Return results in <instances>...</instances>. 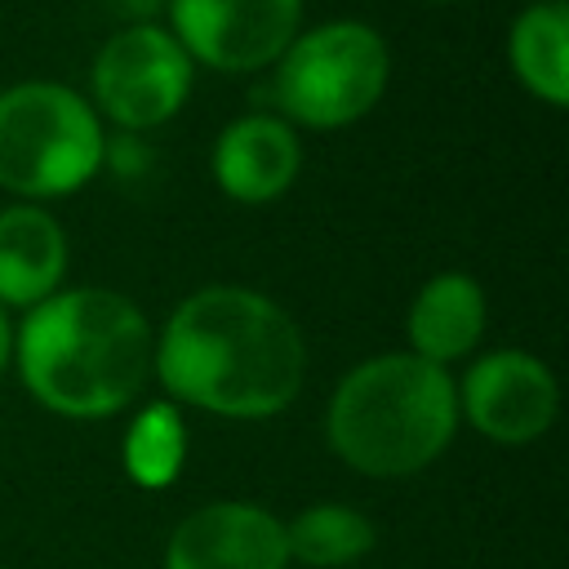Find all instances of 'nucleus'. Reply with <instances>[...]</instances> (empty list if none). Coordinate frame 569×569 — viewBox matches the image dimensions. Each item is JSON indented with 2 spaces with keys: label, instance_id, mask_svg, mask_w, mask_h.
<instances>
[{
  "label": "nucleus",
  "instance_id": "obj_1",
  "mask_svg": "<svg viewBox=\"0 0 569 569\" xmlns=\"http://www.w3.org/2000/svg\"><path fill=\"white\" fill-rule=\"evenodd\" d=\"M156 369L187 405L222 418H271L302 387V338L271 298L213 284L169 316Z\"/></svg>",
  "mask_w": 569,
  "mask_h": 569
},
{
  "label": "nucleus",
  "instance_id": "obj_2",
  "mask_svg": "<svg viewBox=\"0 0 569 569\" xmlns=\"http://www.w3.org/2000/svg\"><path fill=\"white\" fill-rule=\"evenodd\" d=\"M18 365L44 409L67 418H107L142 391L151 329L120 293H49L22 325Z\"/></svg>",
  "mask_w": 569,
  "mask_h": 569
},
{
  "label": "nucleus",
  "instance_id": "obj_3",
  "mask_svg": "<svg viewBox=\"0 0 569 569\" xmlns=\"http://www.w3.org/2000/svg\"><path fill=\"white\" fill-rule=\"evenodd\" d=\"M458 387L422 356H378L342 378L329 405V440L365 476H409L453 436Z\"/></svg>",
  "mask_w": 569,
  "mask_h": 569
},
{
  "label": "nucleus",
  "instance_id": "obj_4",
  "mask_svg": "<svg viewBox=\"0 0 569 569\" xmlns=\"http://www.w3.org/2000/svg\"><path fill=\"white\" fill-rule=\"evenodd\" d=\"M102 164V129L84 98L27 80L0 93V187L18 196H67Z\"/></svg>",
  "mask_w": 569,
  "mask_h": 569
},
{
  "label": "nucleus",
  "instance_id": "obj_5",
  "mask_svg": "<svg viewBox=\"0 0 569 569\" xmlns=\"http://www.w3.org/2000/svg\"><path fill=\"white\" fill-rule=\"evenodd\" d=\"M387 44L365 22H325L284 49L276 98L280 107L311 124L338 129L360 120L387 84Z\"/></svg>",
  "mask_w": 569,
  "mask_h": 569
},
{
  "label": "nucleus",
  "instance_id": "obj_6",
  "mask_svg": "<svg viewBox=\"0 0 569 569\" xmlns=\"http://www.w3.org/2000/svg\"><path fill=\"white\" fill-rule=\"evenodd\" d=\"M93 89L116 124L151 129L182 107L191 89V58L169 31L138 22L102 44L93 62Z\"/></svg>",
  "mask_w": 569,
  "mask_h": 569
},
{
  "label": "nucleus",
  "instance_id": "obj_7",
  "mask_svg": "<svg viewBox=\"0 0 569 569\" xmlns=\"http://www.w3.org/2000/svg\"><path fill=\"white\" fill-rule=\"evenodd\" d=\"M302 0H173V27L187 58L218 71H249L293 44Z\"/></svg>",
  "mask_w": 569,
  "mask_h": 569
},
{
  "label": "nucleus",
  "instance_id": "obj_8",
  "mask_svg": "<svg viewBox=\"0 0 569 569\" xmlns=\"http://www.w3.org/2000/svg\"><path fill=\"white\" fill-rule=\"evenodd\" d=\"M467 418L498 445H525L556 418V378L525 351L485 356L462 382Z\"/></svg>",
  "mask_w": 569,
  "mask_h": 569
},
{
  "label": "nucleus",
  "instance_id": "obj_9",
  "mask_svg": "<svg viewBox=\"0 0 569 569\" xmlns=\"http://www.w3.org/2000/svg\"><path fill=\"white\" fill-rule=\"evenodd\" d=\"M284 525L249 502L191 511L164 551V569H284Z\"/></svg>",
  "mask_w": 569,
  "mask_h": 569
},
{
  "label": "nucleus",
  "instance_id": "obj_10",
  "mask_svg": "<svg viewBox=\"0 0 569 569\" xmlns=\"http://www.w3.org/2000/svg\"><path fill=\"white\" fill-rule=\"evenodd\" d=\"M213 173L231 200H276L298 173V138L271 116H244L222 129L213 147Z\"/></svg>",
  "mask_w": 569,
  "mask_h": 569
},
{
  "label": "nucleus",
  "instance_id": "obj_11",
  "mask_svg": "<svg viewBox=\"0 0 569 569\" xmlns=\"http://www.w3.org/2000/svg\"><path fill=\"white\" fill-rule=\"evenodd\" d=\"M67 267V240L58 222L36 204L0 213V302H44Z\"/></svg>",
  "mask_w": 569,
  "mask_h": 569
},
{
  "label": "nucleus",
  "instance_id": "obj_12",
  "mask_svg": "<svg viewBox=\"0 0 569 569\" xmlns=\"http://www.w3.org/2000/svg\"><path fill=\"white\" fill-rule=\"evenodd\" d=\"M480 329H485V293L471 276H458V271L427 280V289L418 293V302L409 311L413 356H422L431 365H445V360L471 351Z\"/></svg>",
  "mask_w": 569,
  "mask_h": 569
},
{
  "label": "nucleus",
  "instance_id": "obj_13",
  "mask_svg": "<svg viewBox=\"0 0 569 569\" xmlns=\"http://www.w3.org/2000/svg\"><path fill=\"white\" fill-rule=\"evenodd\" d=\"M511 67L551 107L569 102V9L560 0L533 4L511 27Z\"/></svg>",
  "mask_w": 569,
  "mask_h": 569
},
{
  "label": "nucleus",
  "instance_id": "obj_14",
  "mask_svg": "<svg viewBox=\"0 0 569 569\" xmlns=\"http://www.w3.org/2000/svg\"><path fill=\"white\" fill-rule=\"evenodd\" d=\"M284 547L293 560L316 565V569H333V565H351L373 547V525L338 502H320L307 507L289 529H284Z\"/></svg>",
  "mask_w": 569,
  "mask_h": 569
},
{
  "label": "nucleus",
  "instance_id": "obj_15",
  "mask_svg": "<svg viewBox=\"0 0 569 569\" xmlns=\"http://www.w3.org/2000/svg\"><path fill=\"white\" fill-rule=\"evenodd\" d=\"M182 418L169 409V405H147L133 427H129V440H124V467L138 485L147 489H164L178 467H182Z\"/></svg>",
  "mask_w": 569,
  "mask_h": 569
},
{
  "label": "nucleus",
  "instance_id": "obj_16",
  "mask_svg": "<svg viewBox=\"0 0 569 569\" xmlns=\"http://www.w3.org/2000/svg\"><path fill=\"white\" fill-rule=\"evenodd\" d=\"M107 4H116L120 13H129V18H151L164 0H107Z\"/></svg>",
  "mask_w": 569,
  "mask_h": 569
},
{
  "label": "nucleus",
  "instance_id": "obj_17",
  "mask_svg": "<svg viewBox=\"0 0 569 569\" xmlns=\"http://www.w3.org/2000/svg\"><path fill=\"white\" fill-rule=\"evenodd\" d=\"M9 360V325H4V311H0V369Z\"/></svg>",
  "mask_w": 569,
  "mask_h": 569
}]
</instances>
